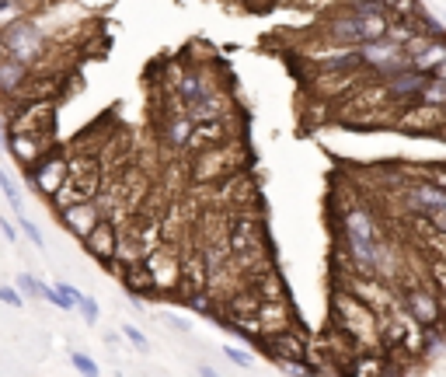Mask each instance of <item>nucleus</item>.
I'll return each instance as SVG.
<instances>
[{"label":"nucleus","instance_id":"nucleus-17","mask_svg":"<svg viewBox=\"0 0 446 377\" xmlns=\"http://www.w3.org/2000/svg\"><path fill=\"white\" fill-rule=\"evenodd\" d=\"M443 60H446V39H432V45L425 52H418V57L412 60V67L422 70V74H432Z\"/></svg>","mask_w":446,"mask_h":377},{"label":"nucleus","instance_id":"nucleus-11","mask_svg":"<svg viewBox=\"0 0 446 377\" xmlns=\"http://www.w3.org/2000/svg\"><path fill=\"white\" fill-rule=\"evenodd\" d=\"M8 150L14 154V161L21 168H32L35 161L49 150V140L35 136V133H21V130H8Z\"/></svg>","mask_w":446,"mask_h":377},{"label":"nucleus","instance_id":"nucleus-2","mask_svg":"<svg viewBox=\"0 0 446 377\" xmlns=\"http://www.w3.org/2000/svg\"><path fill=\"white\" fill-rule=\"evenodd\" d=\"M0 42H4V52L21 63H35L42 57V49H45V35L35 21L28 18H18V21H8L4 28H0Z\"/></svg>","mask_w":446,"mask_h":377},{"label":"nucleus","instance_id":"nucleus-8","mask_svg":"<svg viewBox=\"0 0 446 377\" xmlns=\"http://www.w3.org/2000/svg\"><path fill=\"white\" fill-rule=\"evenodd\" d=\"M116 248H119V227L111 224L108 217H101V221L91 227V234L84 238V252H87L98 265L116 269Z\"/></svg>","mask_w":446,"mask_h":377},{"label":"nucleus","instance_id":"nucleus-30","mask_svg":"<svg viewBox=\"0 0 446 377\" xmlns=\"http://www.w3.org/2000/svg\"><path fill=\"white\" fill-rule=\"evenodd\" d=\"M443 25H446V18H443Z\"/></svg>","mask_w":446,"mask_h":377},{"label":"nucleus","instance_id":"nucleus-22","mask_svg":"<svg viewBox=\"0 0 446 377\" xmlns=\"http://www.w3.org/2000/svg\"><path fill=\"white\" fill-rule=\"evenodd\" d=\"M77 311L84 314V321H87V325H94V321L101 318V307H98V300H94V297H87V294H81V300H77Z\"/></svg>","mask_w":446,"mask_h":377},{"label":"nucleus","instance_id":"nucleus-12","mask_svg":"<svg viewBox=\"0 0 446 377\" xmlns=\"http://www.w3.org/2000/svg\"><path fill=\"white\" fill-rule=\"evenodd\" d=\"M231 140V116L223 119H202V123H192V140L189 147L192 150H202V147H216V143H227Z\"/></svg>","mask_w":446,"mask_h":377},{"label":"nucleus","instance_id":"nucleus-18","mask_svg":"<svg viewBox=\"0 0 446 377\" xmlns=\"http://www.w3.org/2000/svg\"><path fill=\"white\" fill-rule=\"evenodd\" d=\"M0 192H4V199L11 203L14 217H18V213H25V199H21V189L14 185V179H11L8 172H0Z\"/></svg>","mask_w":446,"mask_h":377},{"label":"nucleus","instance_id":"nucleus-28","mask_svg":"<svg viewBox=\"0 0 446 377\" xmlns=\"http://www.w3.org/2000/svg\"><path fill=\"white\" fill-rule=\"evenodd\" d=\"M429 217V224H432V231H439V234H446V206H439V210H432V213H425Z\"/></svg>","mask_w":446,"mask_h":377},{"label":"nucleus","instance_id":"nucleus-25","mask_svg":"<svg viewBox=\"0 0 446 377\" xmlns=\"http://www.w3.org/2000/svg\"><path fill=\"white\" fill-rule=\"evenodd\" d=\"M70 363H74V367H77L81 374H91V377H94V374L101 370V367H98V363H94V360H91L87 353H81V349H74V353H70Z\"/></svg>","mask_w":446,"mask_h":377},{"label":"nucleus","instance_id":"nucleus-10","mask_svg":"<svg viewBox=\"0 0 446 377\" xmlns=\"http://www.w3.org/2000/svg\"><path fill=\"white\" fill-rule=\"evenodd\" d=\"M98 221H101V210L94 206V199H81V203H70V206L60 210V224H63L77 241H84Z\"/></svg>","mask_w":446,"mask_h":377},{"label":"nucleus","instance_id":"nucleus-26","mask_svg":"<svg viewBox=\"0 0 446 377\" xmlns=\"http://www.w3.org/2000/svg\"><path fill=\"white\" fill-rule=\"evenodd\" d=\"M123 336H126V339H129V343H133L140 353H150V339H147V336H143L136 325H123Z\"/></svg>","mask_w":446,"mask_h":377},{"label":"nucleus","instance_id":"nucleus-27","mask_svg":"<svg viewBox=\"0 0 446 377\" xmlns=\"http://www.w3.org/2000/svg\"><path fill=\"white\" fill-rule=\"evenodd\" d=\"M0 300H4L8 307H25V294L18 287H0Z\"/></svg>","mask_w":446,"mask_h":377},{"label":"nucleus","instance_id":"nucleus-21","mask_svg":"<svg viewBox=\"0 0 446 377\" xmlns=\"http://www.w3.org/2000/svg\"><path fill=\"white\" fill-rule=\"evenodd\" d=\"M223 356H227L234 367H241V370H251V363H255V356H251V349H244V346H223Z\"/></svg>","mask_w":446,"mask_h":377},{"label":"nucleus","instance_id":"nucleus-15","mask_svg":"<svg viewBox=\"0 0 446 377\" xmlns=\"http://www.w3.org/2000/svg\"><path fill=\"white\" fill-rule=\"evenodd\" d=\"M119 276H123V283H126V290H129L133 297H150V294H157V290H153V276H150L147 258L129 262L126 269H119Z\"/></svg>","mask_w":446,"mask_h":377},{"label":"nucleus","instance_id":"nucleus-4","mask_svg":"<svg viewBox=\"0 0 446 377\" xmlns=\"http://www.w3.org/2000/svg\"><path fill=\"white\" fill-rule=\"evenodd\" d=\"M446 123L443 116V105H432V101H412V105H401L398 116H394V130L408 133V136H436V130Z\"/></svg>","mask_w":446,"mask_h":377},{"label":"nucleus","instance_id":"nucleus-6","mask_svg":"<svg viewBox=\"0 0 446 377\" xmlns=\"http://www.w3.org/2000/svg\"><path fill=\"white\" fill-rule=\"evenodd\" d=\"M67 172H70V161L60 154V150H45L32 168H25V175L32 179V185L39 189V196H45V199H52L56 196V189L63 185V179H67Z\"/></svg>","mask_w":446,"mask_h":377},{"label":"nucleus","instance_id":"nucleus-3","mask_svg":"<svg viewBox=\"0 0 446 377\" xmlns=\"http://www.w3.org/2000/svg\"><path fill=\"white\" fill-rule=\"evenodd\" d=\"M234 172H241V157H234L231 150H223V143L202 147L192 157V182H199V185H216L223 179H231Z\"/></svg>","mask_w":446,"mask_h":377},{"label":"nucleus","instance_id":"nucleus-29","mask_svg":"<svg viewBox=\"0 0 446 377\" xmlns=\"http://www.w3.org/2000/svg\"><path fill=\"white\" fill-rule=\"evenodd\" d=\"M0 231H4V238H8V241H18V231H14V227L4 221V217H0Z\"/></svg>","mask_w":446,"mask_h":377},{"label":"nucleus","instance_id":"nucleus-13","mask_svg":"<svg viewBox=\"0 0 446 377\" xmlns=\"http://www.w3.org/2000/svg\"><path fill=\"white\" fill-rule=\"evenodd\" d=\"M185 116H189L192 123H202V119H223V116H231V98L223 94V91H209V94H202L199 101L189 105Z\"/></svg>","mask_w":446,"mask_h":377},{"label":"nucleus","instance_id":"nucleus-23","mask_svg":"<svg viewBox=\"0 0 446 377\" xmlns=\"http://www.w3.org/2000/svg\"><path fill=\"white\" fill-rule=\"evenodd\" d=\"M18 227H21V234H25V238H28L35 248H45V241H42V231H39V227H35V224L25 217V213H18Z\"/></svg>","mask_w":446,"mask_h":377},{"label":"nucleus","instance_id":"nucleus-9","mask_svg":"<svg viewBox=\"0 0 446 377\" xmlns=\"http://www.w3.org/2000/svg\"><path fill=\"white\" fill-rule=\"evenodd\" d=\"M439 206H446V189L436 185L432 179L412 182V185L405 189V210L415 213V217H422V213H432V210H439Z\"/></svg>","mask_w":446,"mask_h":377},{"label":"nucleus","instance_id":"nucleus-24","mask_svg":"<svg viewBox=\"0 0 446 377\" xmlns=\"http://www.w3.org/2000/svg\"><path fill=\"white\" fill-rule=\"evenodd\" d=\"M14 287H18V290L25 294V300H39V297H42V294H39V280H35L32 273H21Z\"/></svg>","mask_w":446,"mask_h":377},{"label":"nucleus","instance_id":"nucleus-7","mask_svg":"<svg viewBox=\"0 0 446 377\" xmlns=\"http://www.w3.org/2000/svg\"><path fill=\"white\" fill-rule=\"evenodd\" d=\"M150 265V276H153V290L157 294H178L182 290V258L167 248H153L150 255H143Z\"/></svg>","mask_w":446,"mask_h":377},{"label":"nucleus","instance_id":"nucleus-1","mask_svg":"<svg viewBox=\"0 0 446 377\" xmlns=\"http://www.w3.org/2000/svg\"><path fill=\"white\" fill-rule=\"evenodd\" d=\"M255 349H262L268 360L283 363L290 370H307V363H310L307 336L297 325H286V329H279V332H262V339H258Z\"/></svg>","mask_w":446,"mask_h":377},{"label":"nucleus","instance_id":"nucleus-5","mask_svg":"<svg viewBox=\"0 0 446 377\" xmlns=\"http://www.w3.org/2000/svg\"><path fill=\"white\" fill-rule=\"evenodd\" d=\"M401 311L422 329H432L443 321V304H439V290L436 287H408L401 294Z\"/></svg>","mask_w":446,"mask_h":377},{"label":"nucleus","instance_id":"nucleus-20","mask_svg":"<svg viewBox=\"0 0 446 377\" xmlns=\"http://www.w3.org/2000/svg\"><path fill=\"white\" fill-rule=\"evenodd\" d=\"M52 287H56V294H60V311H77L81 290H74V287H70V283H63V280H56Z\"/></svg>","mask_w":446,"mask_h":377},{"label":"nucleus","instance_id":"nucleus-16","mask_svg":"<svg viewBox=\"0 0 446 377\" xmlns=\"http://www.w3.org/2000/svg\"><path fill=\"white\" fill-rule=\"evenodd\" d=\"M209 91H216V88H209V77H206V70H185L182 77H178V105L182 109H189L192 101H199L202 94H209Z\"/></svg>","mask_w":446,"mask_h":377},{"label":"nucleus","instance_id":"nucleus-14","mask_svg":"<svg viewBox=\"0 0 446 377\" xmlns=\"http://www.w3.org/2000/svg\"><path fill=\"white\" fill-rule=\"evenodd\" d=\"M160 140H164L167 150H185L189 140H192V119L182 109H175L171 116H167V123L160 126Z\"/></svg>","mask_w":446,"mask_h":377},{"label":"nucleus","instance_id":"nucleus-19","mask_svg":"<svg viewBox=\"0 0 446 377\" xmlns=\"http://www.w3.org/2000/svg\"><path fill=\"white\" fill-rule=\"evenodd\" d=\"M383 8H387L390 18H405V21H412V18L422 11L418 0H383Z\"/></svg>","mask_w":446,"mask_h":377}]
</instances>
